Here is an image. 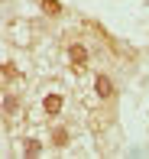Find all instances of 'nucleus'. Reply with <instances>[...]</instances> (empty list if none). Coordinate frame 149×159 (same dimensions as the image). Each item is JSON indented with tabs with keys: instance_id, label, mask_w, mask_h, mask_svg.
Returning a JSON list of instances; mask_svg holds the SVG:
<instances>
[{
	"instance_id": "nucleus-1",
	"label": "nucleus",
	"mask_w": 149,
	"mask_h": 159,
	"mask_svg": "<svg viewBox=\"0 0 149 159\" xmlns=\"http://www.w3.org/2000/svg\"><path fill=\"white\" fill-rule=\"evenodd\" d=\"M0 107H3V120H7V127H16V120L23 117V101H20V94H16V91H3Z\"/></svg>"
},
{
	"instance_id": "nucleus-2",
	"label": "nucleus",
	"mask_w": 149,
	"mask_h": 159,
	"mask_svg": "<svg viewBox=\"0 0 149 159\" xmlns=\"http://www.w3.org/2000/svg\"><path fill=\"white\" fill-rule=\"evenodd\" d=\"M68 62H72L75 71H84V68H88V62H91L88 46H84V42H68Z\"/></svg>"
},
{
	"instance_id": "nucleus-3",
	"label": "nucleus",
	"mask_w": 149,
	"mask_h": 159,
	"mask_svg": "<svg viewBox=\"0 0 149 159\" xmlns=\"http://www.w3.org/2000/svg\"><path fill=\"white\" fill-rule=\"evenodd\" d=\"M94 91H97V98H101V101H110V98H113V81L104 75V71H101V75H94Z\"/></svg>"
},
{
	"instance_id": "nucleus-4",
	"label": "nucleus",
	"mask_w": 149,
	"mask_h": 159,
	"mask_svg": "<svg viewBox=\"0 0 149 159\" xmlns=\"http://www.w3.org/2000/svg\"><path fill=\"white\" fill-rule=\"evenodd\" d=\"M62 107H65V98H62V94H46V98H42V111H46L49 117H59Z\"/></svg>"
},
{
	"instance_id": "nucleus-5",
	"label": "nucleus",
	"mask_w": 149,
	"mask_h": 159,
	"mask_svg": "<svg viewBox=\"0 0 149 159\" xmlns=\"http://www.w3.org/2000/svg\"><path fill=\"white\" fill-rule=\"evenodd\" d=\"M68 140H72V133H68V127H52V146H68Z\"/></svg>"
},
{
	"instance_id": "nucleus-6",
	"label": "nucleus",
	"mask_w": 149,
	"mask_h": 159,
	"mask_svg": "<svg viewBox=\"0 0 149 159\" xmlns=\"http://www.w3.org/2000/svg\"><path fill=\"white\" fill-rule=\"evenodd\" d=\"M3 81H7V84H16V81H20V68H16L13 62H3Z\"/></svg>"
},
{
	"instance_id": "nucleus-7",
	"label": "nucleus",
	"mask_w": 149,
	"mask_h": 159,
	"mask_svg": "<svg viewBox=\"0 0 149 159\" xmlns=\"http://www.w3.org/2000/svg\"><path fill=\"white\" fill-rule=\"evenodd\" d=\"M39 3H42V13H46V16H59V13H62L59 0H39Z\"/></svg>"
},
{
	"instance_id": "nucleus-8",
	"label": "nucleus",
	"mask_w": 149,
	"mask_h": 159,
	"mask_svg": "<svg viewBox=\"0 0 149 159\" xmlns=\"http://www.w3.org/2000/svg\"><path fill=\"white\" fill-rule=\"evenodd\" d=\"M42 153V143L39 140H26L23 143V156H39Z\"/></svg>"
}]
</instances>
